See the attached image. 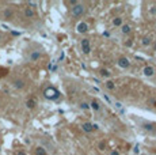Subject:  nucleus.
Segmentation results:
<instances>
[{
    "instance_id": "obj_1",
    "label": "nucleus",
    "mask_w": 156,
    "mask_h": 155,
    "mask_svg": "<svg viewBox=\"0 0 156 155\" xmlns=\"http://www.w3.org/2000/svg\"><path fill=\"white\" fill-rule=\"evenodd\" d=\"M84 13H86V5L83 3H77V4L72 5V8H71V15L73 18L82 16Z\"/></svg>"
},
{
    "instance_id": "obj_2",
    "label": "nucleus",
    "mask_w": 156,
    "mask_h": 155,
    "mask_svg": "<svg viewBox=\"0 0 156 155\" xmlns=\"http://www.w3.org/2000/svg\"><path fill=\"white\" fill-rule=\"evenodd\" d=\"M44 97L46 98V99L56 101V99L60 98V93H58V90L55 88V87H48V88H45V91H44Z\"/></svg>"
},
{
    "instance_id": "obj_3",
    "label": "nucleus",
    "mask_w": 156,
    "mask_h": 155,
    "mask_svg": "<svg viewBox=\"0 0 156 155\" xmlns=\"http://www.w3.org/2000/svg\"><path fill=\"white\" fill-rule=\"evenodd\" d=\"M80 46H82V52L84 55H90L92 50L91 48V42H90V38H83L82 42H80Z\"/></svg>"
},
{
    "instance_id": "obj_4",
    "label": "nucleus",
    "mask_w": 156,
    "mask_h": 155,
    "mask_svg": "<svg viewBox=\"0 0 156 155\" xmlns=\"http://www.w3.org/2000/svg\"><path fill=\"white\" fill-rule=\"evenodd\" d=\"M82 129L84 131V132H87V133H91V132H94V131L98 129V125L97 124H91V123H88V121H86V123L82 124Z\"/></svg>"
},
{
    "instance_id": "obj_5",
    "label": "nucleus",
    "mask_w": 156,
    "mask_h": 155,
    "mask_svg": "<svg viewBox=\"0 0 156 155\" xmlns=\"http://www.w3.org/2000/svg\"><path fill=\"white\" fill-rule=\"evenodd\" d=\"M117 64H118V67L124 68V70H128V68L130 67V61H129L128 57H119L118 61H117Z\"/></svg>"
},
{
    "instance_id": "obj_6",
    "label": "nucleus",
    "mask_w": 156,
    "mask_h": 155,
    "mask_svg": "<svg viewBox=\"0 0 156 155\" xmlns=\"http://www.w3.org/2000/svg\"><path fill=\"white\" fill-rule=\"evenodd\" d=\"M155 72H156V70H155V67H152V65H145V67H144V70H143L144 76H147V78L154 76Z\"/></svg>"
},
{
    "instance_id": "obj_7",
    "label": "nucleus",
    "mask_w": 156,
    "mask_h": 155,
    "mask_svg": "<svg viewBox=\"0 0 156 155\" xmlns=\"http://www.w3.org/2000/svg\"><path fill=\"white\" fill-rule=\"evenodd\" d=\"M90 29H88V25H87L86 22H79L76 26V31L80 33V34H83V33H87Z\"/></svg>"
},
{
    "instance_id": "obj_8",
    "label": "nucleus",
    "mask_w": 156,
    "mask_h": 155,
    "mask_svg": "<svg viewBox=\"0 0 156 155\" xmlns=\"http://www.w3.org/2000/svg\"><path fill=\"white\" fill-rule=\"evenodd\" d=\"M90 109H92L94 112H99V110H101V103H99V101L92 99L91 102H90Z\"/></svg>"
},
{
    "instance_id": "obj_9",
    "label": "nucleus",
    "mask_w": 156,
    "mask_h": 155,
    "mask_svg": "<svg viewBox=\"0 0 156 155\" xmlns=\"http://www.w3.org/2000/svg\"><path fill=\"white\" fill-rule=\"evenodd\" d=\"M121 33H122L124 35L130 34V33H132V27H130V25H122V26H121Z\"/></svg>"
},
{
    "instance_id": "obj_10",
    "label": "nucleus",
    "mask_w": 156,
    "mask_h": 155,
    "mask_svg": "<svg viewBox=\"0 0 156 155\" xmlns=\"http://www.w3.org/2000/svg\"><path fill=\"white\" fill-rule=\"evenodd\" d=\"M25 16L26 18H34L35 16V13L31 7H26L25 8Z\"/></svg>"
},
{
    "instance_id": "obj_11",
    "label": "nucleus",
    "mask_w": 156,
    "mask_h": 155,
    "mask_svg": "<svg viewBox=\"0 0 156 155\" xmlns=\"http://www.w3.org/2000/svg\"><path fill=\"white\" fill-rule=\"evenodd\" d=\"M14 87H15V88H18V90L23 88V87H25V80H22V79H16V80L14 82Z\"/></svg>"
},
{
    "instance_id": "obj_12",
    "label": "nucleus",
    "mask_w": 156,
    "mask_h": 155,
    "mask_svg": "<svg viewBox=\"0 0 156 155\" xmlns=\"http://www.w3.org/2000/svg\"><path fill=\"white\" fill-rule=\"evenodd\" d=\"M40 57H41V52H40V50H34V52H31V55H30V60H31V61H37Z\"/></svg>"
},
{
    "instance_id": "obj_13",
    "label": "nucleus",
    "mask_w": 156,
    "mask_h": 155,
    "mask_svg": "<svg viewBox=\"0 0 156 155\" xmlns=\"http://www.w3.org/2000/svg\"><path fill=\"white\" fill-rule=\"evenodd\" d=\"M122 25H124V23H122V18L121 16H115L113 19V26H115V27H121Z\"/></svg>"
},
{
    "instance_id": "obj_14",
    "label": "nucleus",
    "mask_w": 156,
    "mask_h": 155,
    "mask_svg": "<svg viewBox=\"0 0 156 155\" xmlns=\"http://www.w3.org/2000/svg\"><path fill=\"white\" fill-rule=\"evenodd\" d=\"M35 105H37V101L33 99V98H30V99L26 101V106H27L29 109H34V108H35Z\"/></svg>"
},
{
    "instance_id": "obj_15",
    "label": "nucleus",
    "mask_w": 156,
    "mask_h": 155,
    "mask_svg": "<svg viewBox=\"0 0 156 155\" xmlns=\"http://www.w3.org/2000/svg\"><path fill=\"white\" fill-rule=\"evenodd\" d=\"M105 86H106V88L107 90H110V91L115 90V83H114L113 80H107V82L105 83Z\"/></svg>"
},
{
    "instance_id": "obj_16",
    "label": "nucleus",
    "mask_w": 156,
    "mask_h": 155,
    "mask_svg": "<svg viewBox=\"0 0 156 155\" xmlns=\"http://www.w3.org/2000/svg\"><path fill=\"white\" fill-rule=\"evenodd\" d=\"M99 75L102 78H110V76H112V74H110L109 70H105V68H102V70L99 71Z\"/></svg>"
},
{
    "instance_id": "obj_17",
    "label": "nucleus",
    "mask_w": 156,
    "mask_h": 155,
    "mask_svg": "<svg viewBox=\"0 0 156 155\" xmlns=\"http://www.w3.org/2000/svg\"><path fill=\"white\" fill-rule=\"evenodd\" d=\"M151 42H152V38H151V37H144L143 40H141V45H143V46L151 45Z\"/></svg>"
},
{
    "instance_id": "obj_18",
    "label": "nucleus",
    "mask_w": 156,
    "mask_h": 155,
    "mask_svg": "<svg viewBox=\"0 0 156 155\" xmlns=\"http://www.w3.org/2000/svg\"><path fill=\"white\" fill-rule=\"evenodd\" d=\"M3 15H4L5 19H10V18H12L14 15V13L10 10V8H7V10H4V13H3Z\"/></svg>"
},
{
    "instance_id": "obj_19",
    "label": "nucleus",
    "mask_w": 156,
    "mask_h": 155,
    "mask_svg": "<svg viewBox=\"0 0 156 155\" xmlns=\"http://www.w3.org/2000/svg\"><path fill=\"white\" fill-rule=\"evenodd\" d=\"M35 155H46V151L42 147H37L35 148Z\"/></svg>"
},
{
    "instance_id": "obj_20",
    "label": "nucleus",
    "mask_w": 156,
    "mask_h": 155,
    "mask_svg": "<svg viewBox=\"0 0 156 155\" xmlns=\"http://www.w3.org/2000/svg\"><path fill=\"white\" fill-rule=\"evenodd\" d=\"M98 148H99L101 151H105V150H106V142H105V140H101V142L98 143Z\"/></svg>"
},
{
    "instance_id": "obj_21",
    "label": "nucleus",
    "mask_w": 156,
    "mask_h": 155,
    "mask_svg": "<svg viewBox=\"0 0 156 155\" xmlns=\"http://www.w3.org/2000/svg\"><path fill=\"white\" fill-rule=\"evenodd\" d=\"M80 109H82V110H88L90 109V103L84 102V101H83V102H80Z\"/></svg>"
},
{
    "instance_id": "obj_22",
    "label": "nucleus",
    "mask_w": 156,
    "mask_h": 155,
    "mask_svg": "<svg viewBox=\"0 0 156 155\" xmlns=\"http://www.w3.org/2000/svg\"><path fill=\"white\" fill-rule=\"evenodd\" d=\"M144 128H145V129H148V131H152V129H154L152 124H144Z\"/></svg>"
},
{
    "instance_id": "obj_23",
    "label": "nucleus",
    "mask_w": 156,
    "mask_h": 155,
    "mask_svg": "<svg viewBox=\"0 0 156 155\" xmlns=\"http://www.w3.org/2000/svg\"><path fill=\"white\" fill-rule=\"evenodd\" d=\"M151 105L156 108V98H152V99H151Z\"/></svg>"
},
{
    "instance_id": "obj_24",
    "label": "nucleus",
    "mask_w": 156,
    "mask_h": 155,
    "mask_svg": "<svg viewBox=\"0 0 156 155\" xmlns=\"http://www.w3.org/2000/svg\"><path fill=\"white\" fill-rule=\"evenodd\" d=\"M110 155H121V154H119V153H118V151H117V150H113L112 153H110Z\"/></svg>"
},
{
    "instance_id": "obj_25",
    "label": "nucleus",
    "mask_w": 156,
    "mask_h": 155,
    "mask_svg": "<svg viewBox=\"0 0 156 155\" xmlns=\"http://www.w3.org/2000/svg\"><path fill=\"white\" fill-rule=\"evenodd\" d=\"M77 3H79V2H77V0H71V2H69V4H71V5H75V4H77Z\"/></svg>"
},
{
    "instance_id": "obj_26",
    "label": "nucleus",
    "mask_w": 156,
    "mask_h": 155,
    "mask_svg": "<svg viewBox=\"0 0 156 155\" xmlns=\"http://www.w3.org/2000/svg\"><path fill=\"white\" fill-rule=\"evenodd\" d=\"M125 45H126V46H132V41H128V42H125Z\"/></svg>"
},
{
    "instance_id": "obj_27",
    "label": "nucleus",
    "mask_w": 156,
    "mask_h": 155,
    "mask_svg": "<svg viewBox=\"0 0 156 155\" xmlns=\"http://www.w3.org/2000/svg\"><path fill=\"white\" fill-rule=\"evenodd\" d=\"M16 155H26V153H25V151H19Z\"/></svg>"
},
{
    "instance_id": "obj_28",
    "label": "nucleus",
    "mask_w": 156,
    "mask_h": 155,
    "mask_svg": "<svg viewBox=\"0 0 156 155\" xmlns=\"http://www.w3.org/2000/svg\"><path fill=\"white\" fill-rule=\"evenodd\" d=\"M29 4H30V5H35L37 3H35V2H29Z\"/></svg>"
},
{
    "instance_id": "obj_29",
    "label": "nucleus",
    "mask_w": 156,
    "mask_h": 155,
    "mask_svg": "<svg viewBox=\"0 0 156 155\" xmlns=\"http://www.w3.org/2000/svg\"><path fill=\"white\" fill-rule=\"evenodd\" d=\"M154 50H155V52H156V42H155V45H154Z\"/></svg>"
},
{
    "instance_id": "obj_30",
    "label": "nucleus",
    "mask_w": 156,
    "mask_h": 155,
    "mask_svg": "<svg viewBox=\"0 0 156 155\" xmlns=\"http://www.w3.org/2000/svg\"><path fill=\"white\" fill-rule=\"evenodd\" d=\"M0 41H2V34H0Z\"/></svg>"
}]
</instances>
